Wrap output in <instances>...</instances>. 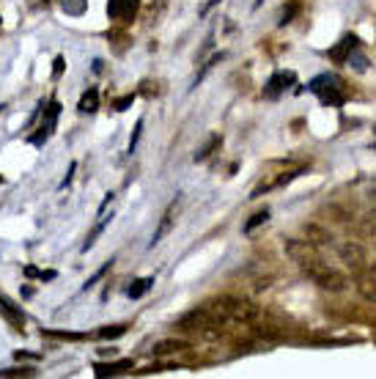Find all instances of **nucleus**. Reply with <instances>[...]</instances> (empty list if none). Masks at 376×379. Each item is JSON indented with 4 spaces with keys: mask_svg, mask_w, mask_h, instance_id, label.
Returning a JSON list of instances; mask_svg holds the SVG:
<instances>
[{
    "mask_svg": "<svg viewBox=\"0 0 376 379\" xmlns=\"http://www.w3.org/2000/svg\"><path fill=\"white\" fill-rule=\"evenodd\" d=\"M140 94L149 96V99H152V96H157L159 94V83H157V80H143V83H140Z\"/></svg>",
    "mask_w": 376,
    "mask_h": 379,
    "instance_id": "obj_25",
    "label": "nucleus"
},
{
    "mask_svg": "<svg viewBox=\"0 0 376 379\" xmlns=\"http://www.w3.org/2000/svg\"><path fill=\"white\" fill-rule=\"evenodd\" d=\"M311 281L316 286H321V288H330V291H344L346 288V275L338 272L335 267H330V264H321L314 275H311Z\"/></svg>",
    "mask_w": 376,
    "mask_h": 379,
    "instance_id": "obj_5",
    "label": "nucleus"
},
{
    "mask_svg": "<svg viewBox=\"0 0 376 379\" xmlns=\"http://www.w3.org/2000/svg\"><path fill=\"white\" fill-rule=\"evenodd\" d=\"M137 8H140V0H107V14H110V20L121 22V25L135 20Z\"/></svg>",
    "mask_w": 376,
    "mask_h": 379,
    "instance_id": "obj_8",
    "label": "nucleus"
},
{
    "mask_svg": "<svg viewBox=\"0 0 376 379\" xmlns=\"http://www.w3.org/2000/svg\"><path fill=\"white\" fill-rule=\"evenodd\" d=\"M96 377H119L132 371V360H119V363H96L94 366Z\"/></svg>",
    "mask_w": 376,
    "mask_h": 379,
    "instance_id": "obj_14",
    "label": "nucleus"
},
{
    "mask_svg": "<svg viewBox=\"0 0 376 379\" xmlns=\"http://www.w3.org/2000/svg\"><path fill=\"white\" fill-rule=\"evenodd\" d=\"M47 338H69V341H83V333H58V330H44Z\"/></svg>",
    "mask_w": 376,
    "mask_h": 379,
    "instance_id": "obj_24",
    "label": "nucleus"
},
{
    "mask_svg": "<svg viewBox=\"0 0 376 379\" xmlns=\"http://www.w3.org/2000/svg\"><path fill=\"white\" fill-rule=\"evenodd\" d=\"M215 3H220V0H209V3H206V6H203V8H201V14H206V11H209V8H212V6H215Z\"/></svg>",
    "mask_w": 376,
    "mask_h": 379,
    "instance_id": "obj_33",
    "label": "nucleus"
},
{
    "mask_svg": "<svg viewBox=\"0 0 376 379\" xmlns=\"http://www.w3.org/2000/svg\"><path fill=\"white\" fill-rule=\"evenodd\" d=\"M126 330H129V324H105V327H99V330H96V338H102V341H113V338L126 335Z\"/></svg>",
    "mask_w": 376,
    "mask_h": 379,
    "instance_id": "obj_16",
    "label": "nucleus"
},
{
    "mask_svg": "<svg viewBox=\"0 0 376 379\" xmlns=\"http://www.w3.org/2000/svg\"><path fill=\"white\" fill-rule=\"evenodd\" d=\"M201 308L220 324H225V321L250 324V321L258 319V308L248 300H236V297H220V300H212V302H203Z\"/></svg>",
    "mask_w": 376,
    "mask_h": 379,
    "instance_id": "obj_1",
    "label": "nucleus"
},
{
    "mask_svg": "<svg viewBox=\"0 0 376 379\" xmlns=\"http://www.w3.org/2000/svg\"><path fill=\"white\" fill-rule=\"evenodd\" d=\"M294 72H275L272 77H269V83L264 86V96L267 99H278V96H283L291 86H294Z\"/></svg>",
    "mask_w": 376,
    "mask_h": 379,
    "instance_id": "obj_10",
    "label": "nucleus"
},
{
    "mask_svg": "<svg viewBox=\"0 0 376 379\" xmlns=\"http://www.w3.org/2000/svg\"><path fill=\"white\" fill-rule=\"evenodd\" d=\"M99 218H102V220L96 222V225H94V231H91V234H88V239H86V245H83V253H88V251H91V248H94L96 237H99V234H102V231H105V225H107V222L113 220V215H105V212H102V215H99Z\"/></svg>",
    "mask_w": 376,
    "mask_h": 379,
    "instance_id": "obj_19",
    "label": "nucleus"
},
{
    "mask_svg": "<svg viewBox=\"0 0 376 379\" xmlns=\"http://www.w3.org/2000/svg\"><path fill=\"white\" fill-rule=\"evenodd\" d=\"M286 253H288V258H291L308 278L324 264V258L318 255L316 245H311L308 239H288V242H286Z\"/></svg>",
    "mask_w": 376,
    "mask_h": 379,
    "instance_id": "obj_3",
    "label": "nucleus"
},
{
    "mask_svg": "<svg viewBox=\"0 0 376 379\" xmlns=\"http://www.w3.org/2000/svg\"><path fill=\"white\" fill-rule=\"evenodd\" d=\"M357 291L363 294V300L376 302V275L374 272H368V270L357 272Z\"/></svg>",
    "mask_w": 376,
    "mask_h": 379,
    "instance_id": "obj_13",
    "label": "nucleus"
},
{
    "mask_svg": "<svg viewBox=\"0 0 376 379\" xmlns=\"http://www.w3.org/2000/svg\"><path fill=\"white\" fill-rule=\"evenodd\" d=\"M61 6H63V11L66 14H72V17H80L83 11H86V0H61Z\"/></svg>",
    "mask_w": 376,
    "mask_h": 379,
    "instance_id": "obj_23",
    "label": "nucleus"
},
{
    "mask_svg": "<svg viewBox=\"0 0 376 379\" xmlns=\"http://www.w3.org/2000/svg\"><path fill=\"white\" fill-rule=\"evenodd\" d=\"M0 185H3V179H0Z\"/></svg>",
    "mask_w": 376,
    "mask_h": 379,
    "instance_id": "obj_34",
    "label": "nucleus"
},
{
    "mask_svg": "<svg viewBox=\"0 0 376 379\" xmlns=\"http://www.w3.org/2000/svg\"><path fill=\"white\" fill-rule=\"evenodd\" d=\"M192 349L187 341H159L154 347V354H179V352H187Z\"/></svg>",
    "mask_w": 376,
    "mask_h": 379,
    "instance_id": "obj_18",
    "label": "nucleus"
},
{
    "mask_svg": "<svg viewBox=\"0 0 376 379\" xmlns=\"http://www.w3.org/2000/svg\"><path fill=\"white\" fill-rule=\"evenodd\" d=\"M63 66H66V61H63V55H58V58H55V66H53V77H55V80L63 74Z\"/></svg>",
    "mask_w": 376,
    "mask_h": 379,
    "instance_id": "obj_31",
    "label": "nucleus"
},
{
    "mask_svg": "<svg viewBox=\"0 0 376 379\" xmlns=\"http://www.w3.org/2000/svg\"><path fill=\"white\" fill-rule=\"evenodd\" d=\"M110 39H116V50L121 53V50H124V41H126L124 33H110Z\"/></svg>",
    "mask_w": 376,
    "mask_h": 379,
    "instance_id": "obj_32",
    "label": "nucleus"
},
{
    "mask_svg": "<svg viewBox=\"0 0 376 379\" xmlns=\"http://www.w3.org/2000/svg\"><path fill=\"white\" fill-rule=\"evenodd\" d=\"M140 132H143V119L135 124V135H132V140H129V152H135V146H137V138H140Z\"/></svg>",
    "mask_w": 376,
    "mask_h": 379,
    "instance_id": "obj_29",
    "label": "nucleus"
},
{
    "mask_svg": "<svg viewBox=\"0 0 376 379\" xmlns=\"http://www.w3.org/2000/svg\"><path fill=\"white\" fill-rule=\"evenodd\" d=\"M267 220H269V209H261V212H255L250 220L245 222V234H253L258 225H264Z\"/></svg>",
    "mask_w": 376,
    "mask_h": 379,
    "instance_id": "obj_22",
    "label": "nucleus"
},
{
    "mask_svg": "<svg viewBox=\"0 0 376 379\" xmlns=\"http://www.w3.org/2000/svg\"><path fill=\"white\" fill-rule=\"evenodd\" d=\"M96 107H99V91H96V88H88L86 94L80 96L77 110H80V113H96Z\"/></svg>",
    "mask_w": 376,
    "mask_h": 379,
    "instance_id": "obj_17",
    "label": "nucleus"
},
{
    "mask_svg": "<svg viewBox=\"0 0 376 379\" xmlns=\"http://www.w3.org/2000/svg\"><path fill=\"white\" fill-rule=\"evenodd\" d=\"M132 102H135V94L119 96V99H116V102H113V110H119V113H124L126 107H132Z\"/></svg>",
    "mask_w": 376,
    "mask_h": 379,
    "instance_id": "obj_28",
    "label": "nucleus"
},
{
    "mask_svg": "<svg viewBox=\"0 0 376 379\" xmlns=\"http://www.w3.org/2000/svg\"><path fill=\"white\" fill-rule=\"evenodd\" d=\"M0 377H3V379H8V377H33V368H25V366H22V368H3V371H0Z\"/></svg>",
    "mask_w": 376,
    "mask_h": 379,
    "instance_id": "obj_26",
    "label": "nucleus"
},
{
    "mask_svg": "<svg viewBox=\"0 0 376 379\" xmlns=\"http://www.w3.org/2000/svg\"><path fill=\"white\" fill-rule=\"evenodd\" d=\"M308 91L318 96L321 105L327 107H341L346 102V88L344 83L335 77V74H318L308 83Z\"/></svg>",
    "mask_w": 376,
    "mask_h": 379,
    "instance_id": "obj_2",
    "label": "nucleus"
},
{
    "mask_svg": "<svg viewBox=\"0 0 376 379\" xmlns=\"http://www.w3.org/2000/svg\"><path fill=\"white\" fill-rule=\"evenodd\" d=\"M305 239L318 248V245H330L333 242V234L324 231V228H318V225H305Z\"/></svg>",
    "mask_w": 376,
    "mask_h": 379,
    "instance_id": "obj_15",
    "label": "nucleus"
},
{
    "mask_svg": "<svg viewBox=\"0 0 376 379\" xmlns=\"http://www.w3.org/2000/svg\"><path fill=\"white\" fill-rule=\"evenodd\" d=\"M58 116H61V102L58 99H50L47 105L41 102V121H39V129L31 135L33 146H44L53 135V129L58 124Z\"/></svg>",
    "mask_w": 376,
    "mask_h": 379,
    "instance_id": "obj_4",
    "label": "nucleus"
},
{
    "mask_svg": "<svg viewBox=\"0 0 376 379\" xmlns=\"http://www.w3.org/2000/svg\"><path fill=\"white\" fill-rule=\"evenodd\" d=\"M179 212H182V198H176V201H170L168 204V209L162 212V220H159L157 231H154V239H152V248L154 245H159L168 234H170V228H173V222H176V218H179Z\"/></svg>",
    "mask_w": 376,
    "mask_h": 379,
    "instance_id": "obj_9",
    "label": "nucleus"
},
{
    "mask_svg": "<svg viewBox=\"0 0 376 379\" xmlns=\"http://www.w3.org/2000/svg\"><path fill=\"white\" fill-rule=\"evenodd\" d=\"M25 275H28V278H39V281H53V278H55V272H53V270L41 272V270H36V267H28V270H25Z\"/></svg>",
    "mask_w": 376,
    "mask_h": 379,
    "instance_id": "obj_27",
    "label": "nucleus"
},
{
    "mask_svg": "<svg viewBox=\"0 0 376 379\" xmlns=\"http://www.w3.org/2000/svg\"><path fill=\"white\" fill-rule=\"evenodd\" d=\"M110 264H113V261H107V264H105L102 270H96V272H94V278H88V284H86V288H91V286H94L96 281H99V278H102V275H105V272L110 270Z\"/></svg>",
    "mask_w": 376,
    "mask_h": 379,
    "instance_id": "obj_30",
    "label": "nucleus"
},
{
    "mask_svg": "<svg viewBox=\"0 0 376 379\" xmlns=\"http://www.w3.org/2000/svg\"><path fill=\"white\" fill-rule=\"evenodd\" d=\"M152 286H154V278H137L135 284L129 286V291H126V294H129L132 300H140V297H143V294H146Z\"/></svg>",
    "mask_w": 376,
    "mask_h": 379,
    "instance_id": "obj_20",
    "label": "nucleus"
},
{
    "mask_svg": "<svg viewBox=\"0 0 376 379\" xmlns=\"http://www.w3.org/2000/svg\"><path fill=\"white\" fill-rule=\"evenodd\" d=\"M360 47V39L354 36V33H346L344 39L330 50V61H335V63H349L351 61V53Z\"/></svg>",
    "mask_w": 376,
    "mask_h": 379,
    "instance_id": "obj_11",
    "label": "nucleus"
},
{
    "mask_svg": "<svg viewBox=\"0 0 376 379\" xmlns=\"http://www.w3.org/2000/svg\"><path fill=\"white\" fill-rule=\"evenodd\" d=\"M300 173H302V168H286V171L275 173V176H267V179H261V182L253 187L250 198H261V195H264V192H269V190L283 187V185H288L291 179H297Z\"/></svg>",
    "mask_w": 376,
    "mask_h": 379,
    "instance_id": "obj_7",
    "label": "nucleus"
},
{
    "mask_svg": "<svg viewBox=\"0 0 376 379\" xmlns=\"http://www.w3.org/2000/svg\"><path fill=\"white\" fill-rule=\"evenodd\" d=\"M0 314L6 316V321H8L17 333H22V330H25V314H22V311H20L8 297H3V294H0Z\"/></svg>",
    "mask_w": 376,
    "mask_h": 379,
    "instance_id": "obj_12",
    "label": "nucleus"
},
{
    "mask_svg": "<svg viewBox=\"0 0 376 379\" xmlns=\"http://www.w3.org/2000/svg\"><path fill=\"white\" fill-rule=\"evenodd\" d=\"M220 143H222V138H220V135H212V138H209V143H206L201 152H195V162H203V159L212 157V154L220 149Z\"/></svg>",
    "mask_w": 376,
    "mask_h": 379,
    "instance_id": "obj_21",
    "label": "nucleus"
},
{
    "mask_svg": "<svg viewBox=\"0 0 376 379\" xmlns=\"http://www.w3.org/2000/svg\"><path fill=\"white\" fill-rule=\"evenodd\" d=\"M341 261H344L346 267L357 275V272H363V270H368V253L363 245H357V242H346L341 245Z\"/></svg>",
    "mask_w": 376,
    "mask_h": 379,
    "instance_id": "obj_6",
    "label": "nucleus"
}]
</instances>
